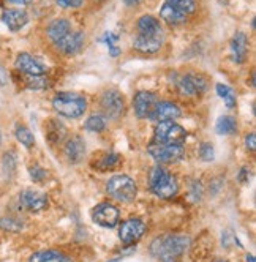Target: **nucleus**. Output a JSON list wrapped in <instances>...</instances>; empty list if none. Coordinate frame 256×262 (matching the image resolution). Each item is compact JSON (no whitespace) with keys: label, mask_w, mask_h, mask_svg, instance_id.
<instances>
[{"label":"nucleus","mask_w":256,"mask_h":262,"mask_svg":"<svg viewBox=\"0 0 256 262\" xmlns=\"http://www.w3.org/2000/svg\"><path fill=\"white\" fill-rule=\"evenodd\" d=\"M84 126H86L87 131H92V133H100V131L104 129L106 122H104V117H103V116L94 114V116H90V117L86 120Z\"/></svg>","instance_id":"nucleus-27"},{"label":"nucleus","mask_w":256,"mask_h":262,"mask_svg":"<svg viewBox=\"0 0 256 262\" xmlns=\"http://www.w3.org/2000/svg\"><path fill=\"white\" fill-rule=\"evenodd\" d=\"M106 191L113 199L119 202H132L138 194L135 180L125 174H119L109 179L106 183Z\"/></svg>","instance_id":"nucleus-4"},{"label":"nucleus","mask_w":256,"mask_h":262,"mask_svg":"<svg viewBox=\"0 0 256 262\" xmlns=\"http://www.w3.org/2000/svg\"><path fill=\"white\" fill-rule=\"evenodd\" d=\"M8 4H13V5H29L33 0H7Z\"/></svg>","instance_id":"nucleus-41"},{"label":"nucleus","mask_w":256,"mask_h":262,"mask_svg":"<svg viewBox=\"0 0 256 262\" xmlns=\"http://www.w3.org/2000/svg\"><path fill=\"white\" fill-rule=\"evenodd\" d=\"M0 228L7 232H19L23 229V223L16 218H2L0 220Z\"/></svg>","instance_id":"nucleus-29"},{"label":"nucleus","mask_w":256,"mask_h":262,"mask_svg":"<svg viewBox=\"0 0 256 262\" xmlns=\"http://www.w3.org/2000/svg\"><path fill=\"white\" fill-rule=\"evenodd\" d=\"M182 116L180 107L173 103V101H157L154 111L151 112L149 119L157 120V122H168V120H176Z\"/></svg>","instance_id":"nucleus-12"},{"label":"nucleus","mask_w":256,"mask_h":262,"mask_svg":"<svg viewBox=\"0 0 256 262\" xmlns=\"http://www.w3.org/2000/svg\"><path fill=\"white\" fill-rule=\"evenodd\" d=\"M138 30L139 35H147V36H161V26L157 17L145 14L138 21Z\"/></svg>","instance_id":"nucleus-20"},{"label":"nucleus","mask_w":256,"mask_h":262,"mask_svg":"<svg viewBox=\"0 0 256 262\" xmlns=\"http://www.w3.org/2000/svg\"><path fill=\"white\" fill-rule=\"evenodd\" d=\"M29 172H30V177L33 179V182H43L45 180V177H46V171L43 169V167H40V166H32L30 169H29Z\"/></svg>","instance_id":"nucleus-34"},{"label":"nucleus","mask_w":256,"mask_h":262,"mask_svg":"<svg viewBox=\"0 0 256 262\" xmlns=\"http://www.w3.org/2000/svg\"><path fill=\"white\" fill-rule=\"evenodd\" d=\"M166 4L174 7V8H177L182 13H185V14L193 13L195 8H196L195 0H166Z\"/></svg>","instance_id":"nucleus-28"},{"label":"nucleus","mask_w":256,"mask_h":262,"mask_svg":"<svg viewBox=\"0 0 256 262\" xmlns=\"http://www.w3.org/2000/svg\"><path fill=\"white\" fill-rule=\"evenodd\" d=\"M145 232V224L139 218H130L125 220L120 226L119 237L125 245H135L138 243Z\"/></svg>","instance_id":"nucleus-9"},{"label":"nucleus","mask_w":256,"mask_h":262,"mask_svg":"<svg viewBox=\"0 0 256 262\" xmlns=\"http://www.w3.org/2000/svg\"><path fill=\"white\" fill-rule=\"evenodd\" d=\"M190 247V237L180 234H166L151 243V254L161 262H179V257Z\"/></svg>","instance_id":"nucleus-1"},{"label":"nucleus","mask_w":256,"mask_h":262,"mask_svg":"<svg viewBox=\"0 0 256 262\" xmlns=\"http://www.w3.org/2000/svg\"><path fill=\"white\" fill-rule=\"evenodd\" d=\"M2 21L4 24L11 30V32H17L21 30L27 23H29V14L24 10H17V8H10L5 10L2 14Z\"/></svg>","instance_id":"nucleus-16"},{"label":"nucleus","mask_w":256,"mask_h":262,"mask_svg":"<svg viewBox=\"0 0 256 262\" xmlns=\"http://www.w3.org/2000/svg\"><path fill=\"white\" fill-rule=\"evenodd\" d=\"M217 93H218V97H220L223 101H225V104H226V107H234L236 106V93H234V90L231 89V87H228V85H225V84H217Z\"/></svg>","instance_id":"nucleus-26"},{"label":"nucleus","mask_w":256,"mask_h":262,"mask_svg":"<svg viewBox=\"0 0 256 262\" xmlns=\"http://www.w3.org/2000/svg\"><path fill=\"white\" fill-rule=\"evenodd\" d=\"M247 262H254V256L253 254H247Z\"/></svg>","instance_id":"nucleus-44"},{"label":"nucleus","mask_w":256,"mask_h":262,"mask_svg":"<svg viewBox=\"0 0 256 262\" xmlns=\"http://www.w3.org/2000/svg\"><path fill=\"white\" fill-rule=\"evenodd\" d=\"M237 129V123L231 116H222L215 123V131L218 135H232Z\"/></svg>","instance_id":"nucleus-24"},{"label":"nucleus","mask_w":256,"mask_h":262,"mask_svg":"<svg viewBox=\"0 0 256 262\" xmlns=\"http://www.w3.org/2000/svg\"><path fill=\"white\" fill-rule=\"evenodd\" d=\"M67 136V128L65 125L57 120V119H51L46 123V138L51 144H59L63 141V138Z\"/></svg>","instance_id":"nucleus-21"},{"label":"nucleus","mask_w":256,"mask_h":262,"mask_svg":"<svg viewBox=\"0 0 256 262\" xmlns=\"http://www.w3.org/2000/svg\"><path fill=\"white\" fill-rule=\"evenodd\" d=\"M14 136H16V139L19 141L26 148H32L35 145V136L32 135V131L27 126H24V125H17L16 126Z\"/></svg>","instance_id":"nucleus-25"},{"label":"nucleus","mask_w":256,"mask_h":262,"mask_svg":"<svg viewBox=\"0 0 256 262\" xmlns=\"http://www.w3.org/2000/svg\"><path fill=\"white\" fill-rule=\"evenodd\" d=\"M101 107L108 117L117 119L119 116H122V112L125 109V98L119 90L109 89L103 92L101 95Z\"/></svg>","instance_id":"nucleus-8"},{"label":"nucleus","mask_w":256,"mask_h":262,"mask_svg":"<svg viewBox=\"0 0 256 262\" xmlns=\"http://www.w3.org/2000/svg\"><path fill=\"white\" fill-rule=\"evenodd\" d=\"M176 85L182 95L193 97V95H198V93H203L206 90L207 81L204 76H201V74L188 73V74H182V76H179L176 81Z\"/></svg>","instance_id":"nucleus-7"},{"label":"nucleus","mask_w":256,"mask_h":262,"mask_svg":"<svg viewBox=\"0 0 256 262\" xmlns=\"http://www.w3.org/2000/svg\"><path fill=\"white\" fill-rule=\"evenodd\" d=\"M149 155L163 164H169V163H176L179 160L184 158L185 150L182 145H176V144H160V142H154L147 147Z\"/></svg>","instance_id":"nucleus-6"},{"label":"nucleus","mask_w":256,"mask_h":262,"mask_svg":"<svg viewBox=\"0 0 256 262\" xmlns=\"http://www.w3.org/2000/svg\"><path fill=\"white\" fill-rule=\"evenodd\" d=\"M231 48H232V54H234V60L237 63H242L247 57V51H248V41H247L245 33L237 32L231 41Z\"/></svg>","instance_id":"nucleus-22"},{"label":"nucleus","mask_w":256,"mask_h":262,"mask_svg":"<svg viewBox=\"0 0 256 262\" xmlns=\"http://www.w3.org/2000/svg\"><path fill=\"white\" fill-rule=\"evenodd\" d=\"M133 48L144 54H154L161 48V36H147L138 33V36L133 41Z\"/></svg>","instance_id":"nucleus-18"},{"label":"nucleus","mask_w":256,"mask_h":262,"mask_svg":"<svg viewBox=\"0 0 256 262\" xmlns=\"http://www.w3.org/2000/svg\"><path fill=\"white\" fill-rule=\"evenodd\" d=\"M119 155L117 154H108L101 158V161L98 163V167L100 171H106V169H111V167H114L117 163H119Z\"/></svg>","instance_id":"nucleus-31"},{"label":"nucleus","mask_w":256,"mask_h":262,"mask_svg":"<svg viewBox=\"0 0 256 262\" xmlns=\"http://www.w3.org/2000/svg\"><path fill=\"white\" fill-rule=\"evenodd\" d=\"M57 48L67 54V55H73V54H76L82 45H84V33L82 32H70L67 36H63V38L60 41L56 43Z\"/></svg>","instance_id":"nucleus-17"},{"label":"nucleus","mask_w":256,"mask_h":262,"mask_svg":"<svg viewBox=\"0 0 256 262\" xmlns=\"http://www.w3.org/2000/svg\"><path fill=\"white\" fill-rule=\"evenodd\" d=\"M52 107L59 112V116L68 119H78L84 116L87 109V100L75 92H60L52 100Z\"/></svg>","instance_id":"nucleus-2"},{"label":"nucleus","mask_w":256,"mask_h":262,"mask_svg":"<svg viewBox=\"0 0 256 262\" xmlns=\"http://www.w3.org/2000/svg\"><path fill=\"white\" fill-rule=\"evenodd\" d=\"M46 32H48L49 40L57 43L71 32V23L68 19H56L48 26Z\"/></svg>","instance_id":"nucleus-19"},{"label":"nucleus","mask_w":256,"mask_h":262,"mask_svg":"<svg viewBox=\"0 0 256 262\" xmlns=\"http://www.w3.org/2000/svg\"><path fill=\"white\" fill-rule=\"evenodd\" d=\"M0 145H2V135H0Z\"/></svg>","instance_id":"nucleus-45"},{"label":"nucleus","mask_w":256,"mask_h":262,"mask_svg":"<svg viewBox=\"0 0 256 262\" xmlns=\"http://www.w3.org/2000/svg\"><path fill=\"white\" fill-rule=\"evenodd\" d=\"M103 41L108 45V48H114V46H116V43L119 41V36H117L116 33H113V32H108V33L104 35Z\"/></svg>","instance_id":"nucleus-37"},{"label":"nucleus","mask_w":256,"mask_h":262,"mask_svg":"<svg viewBox=\"0 0 256 262\" xmlns=\"http://www.w3.org/2000/svg\"><path fill=\"white\" fill-rule=\"evenodd\" d=\"M26 82H27V87L33 90H43L49 85L48 78H45L43 74H40V76H27Z\"/></svg>","instance_id":"nucleus-30"},{"label":"nucleus","mask_w":256,"mask_h":262,"mask_svg":"<svg viewBox=\"0 0 256 262\" xmlns=\"http://www.w3.org/2000/svg\"><path fill=\"white\" fill-rule=\"evenodd\" d=\"M46 262H71L65 254H62V253H59V254H56L54 257H51V259H48Z\"/></svg>","instance_id":"nucleus-40"},{"label":"nucleus","mask_w":256,"mask_h":262,"mask_svg":"<svg viewBox=\"0 0 256 262\" xmlns=\"http://www.w3.org/2000/svg\"><path fill=\"white\" fill-rule=\"evenodd\" d=\"M14 65L19 71L26 73L27 76H40V74L46 73V67L38 59H35L33 55H30L27 52H23L17 55Z\"/></svg>","instance_id":"nucleus-13"},{"label":"nucleus","mask_w":256,"mask_h":262,"mask_svg":"<svg viewBox=\"0 0 256 262\" xmlns=\"http://www.w3.org/2000/svg\"><path fill=\"white\" fill-rule=\"evenodd\" d=\"M239 180L241 182H247L248 180V176H247V167H242V171L239 174Z\"/></svg>","instance_id":"nucleus-43"},{"label":"nucleus","mask_w":256,"mask_h":262,"mask_svg":"<svg viewBox=\"0 0 256 262\" xmlns=\"http://www.w3.org/2000/svg\"><path fill=\"white\" fill-rule=\"evenodd\" d=\"M191 194H193V199H195V201H199V199H201V194H203V190H201V185H199L198 182H195V183H193Z\"/></svg>","instance_id":"nucleus-39"},{"label":"nucleus","mask_w":256,"mask_h":262,"mask_svg":"<svg viewBox=\"0 0 256 262\" xmlns=\"http://www.w3.org/2000/svg\"><path fill=\"white\" fill-rule=\"evenodd\" d=\"M160 17L163 21H166L168 24H171V26H177V24H182L187 19V14L179 11L177 8H174V7H171L168 4H164L160 8Z\"/></svg>","instance_id":"nucleus-23"},{"label":"nucleus","mask_w":256,"mask_h":262,"mask_svg":"<svg viewBox=\"0 0 256 262\" xmlns=\"http://www.w3.org/2000/svg\"><path fill=\"white\" fill-rule=\"evenodd\" d=\"M92 218L103 228H114L119 223V210L109 202H101L92 212Z\"/></svg>","instance_id":"nucleus-10"},{"label":"nucleus","mask_w":256,"mask_h":262,"mask_svg":"<svg viewBox=\"0 0 256 262\" xmlns=\"http://www.w3.org/2000/svg\"><path fill=\"white\" fill-rule=\"evenodd\" d=\"M155 104H157V97L152 92H138L133 98V109L138 119L149 117Z\"/></svg>","instance_id":"nucleus-14"},{"label":"nucleus","mask_w":256,"mask_h":262,"mask_svg":"<svg viewBox=\"0 0 256 262\" xmlns=\"http://www.w3.org/2000/svg\"><path fill=\"white\" fill-rule=\"evenodd\" d=\"M123 2H125V5H128V7H135V5L142 4L144 0H123Z\"/></svg>","instance_id":"nucleus-42"},{"label":"nucleus","mask_w":256,"mask_h":262,"mask_svg":"<svg viewBox=\"0 0 256 262\" xmlns=\"http://www.w3.org/2000/svg\"><path fill=\"white\" fill-rule=\"evenodd\" d=\"M185 139H187L185 128L176 123L174 120L158 122V125L155 126V142L182 145L185 142Z\"/></svg>","instance_id":"nucleus-5"},{"label":"nucleus","mask_w":256,"mask_h":262,"mask_svg":"<svg viewBox=\"0 0 256 262\" xmlns=\"http://www.w3.org/2000/svg\"><path fill=\"white\" fill-rule=\"evenodd\" d=\"M63 155L68 163L71 164H78L82 161L86 155V142L81 136H71L63 145Z\"/></svg>","instance_id":"nucleus-15"},{"label":"nucleus","mask_w":256,"mask_h":262,"mask_svg":"<svg viewBox=\"0 0 256 262\" xmlns=\"http://www.w3.org/2000/svg\"><path fill=\"white\" fill-rule=\"evenodd\" d=\"M19 205L27 212H40L48 207V198L36 190H24L19 194Z\"/></svg>","instance_id":"nucleus-11"},{"label":"nucleus","mask_w":256,"mask_h":262,"mask_svg":"<svg viewBox=\"0 0 256 262\" xmlns=\"http://www.w3.org/2000/svg\"><path fill=\"white\" fill-rule=\"evenodd\" d=\"M16 167V161H14V157L11 154H5L4 155V169L7 172H13Z\"/></svg>","instance_id":"nucleus-36"},{"label":"nucleus","mask_w":256,"mask_h":262,"mask_svg":"<svg viewBox=\"0 0 256 262\" xmlns=\"http://www.w3.org/2000/svg\"><path fill=\"white\" fill-rule=\"evenodd\" d=\"M199 157L203 161H212L215 158V150L209 142H203L199 145Z\"/></svg>","instance_id":"nucleus-33"},{"label":"nucleus","mask_w":256,"mask_h":262,"mask_svg":"<svg viewBox=\"0 0 256 262\" xmlns=\"http://www.w3.org/2000/svg\"><path fill=\"white\" fill-rule=\"evenodd\" d=\"M56 2L62 8H79L84 0H56Z\"/></svg>","instance_id":"nucleus-35"},{"label":"nucleus","mask_w":256,"mask_h":262,"mask_svg":"<svg viewBox=\"0 0 256 262\" xmlns=\"http://www.w3.org/2000/svg\"><path fill=\"white\" fill-rule=\"evenodd\" d=\"M245 147L248 148V150L254 152V148H256V135H254V133H250V135L245 138Z\"/></svg>","instance_id":"nucleus-38"},{"label":"nucleus","mask_w":256,"mask_h":262,"mask_svg":"<svg viewBox=\"0 0 256 262\" xmlns=\"http://www.w3.org/2000/svg\"><path fill=\"white\" fill-rule=\"evenodd\" d=\"M56 254H59V251L56 250H45V251H38V253H33L29 257V262H46L48 259L54 257Z\"/></svg>","instance_id":"nucleus-32"},{"label":"nucleus","mask_w":256,"mask_h":262,"mask_svg":"<svg viewBox=\"0 0 256 262\" xmlns=\"http://www.w3.org/2000/svg\"><path fill=\"white\" fill-rule=\"evenodd\" d=\"M149 185L151 190L155 196L161 198V199H171L177 194L179 191V183L177 179L169 174L164 167L157 166L151 171V177H149Z\"/></svg>","instance_id":"nucleus-3"}]
</instances>
